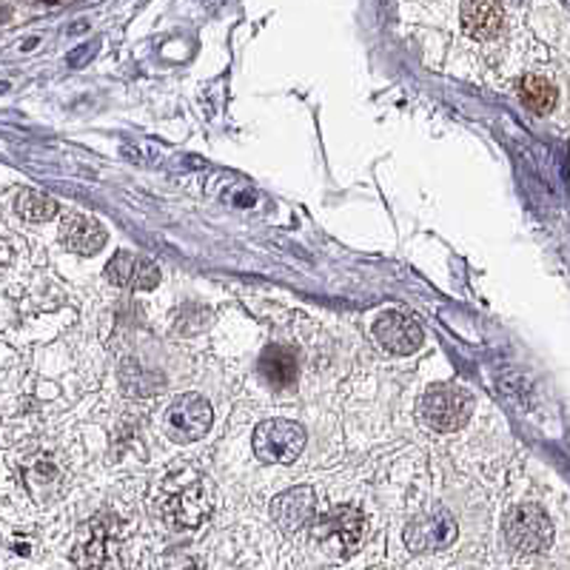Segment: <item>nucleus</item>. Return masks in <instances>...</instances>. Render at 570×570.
<instances>
[{
	"mask_svg": "<svg viewBox=\"0 0 570 570\" xmlns=\"http://www.w3.org/2000/svg\"><path fill=\"white\" fill-rule=\"evenodd\" d=\"M9 243H7V237H3V234H0V266H3V263H9Z\"/></svg>",
	"mask_w": 570,
	"mask_h": 570,
	"instance_id": "nucleus-17",
	"label": "nucleus"
},
{
	"mask_svg": "<svg viewBox=\"0 0 570 570\" xmlns=\"http://www.w3.org/2000/svg\"><path fill=\"white\" fill-rule=\"evenodd\" d=\"M27 480H29V488H32L35 493H40V491H43V485H55V488H58L60 476H58V468L46 462V465H35L32 473H29Z\"/></svg>",
	"mask_w": 570,
	"mask_h": 570,
	"instance_id": "nucleus-16",
	"label": "nucleus"
},
{
	"mask_svg": "<svg viewBox=\"0 0 570 570\" xmlns=\"http://www.w3.org/2000/svg\"><path fill=\"white\" fill-rule=\"evenodd\" d=\"M60 243H63L69 252L83 254L91 257L106 246V228L100 226L95 217H86V214H71L66 217L63 226H60Z\"/></svg>",
	"mask_w": 570,
	"mask_h": 570,
	"instance_id": "nucleus-11",
	"label": "nucleus"
},
{
	"mask_svg": "<svg viewBox=\"0 0 570 570\" xmlns=\"http://www.w3.org/2000/svg\"><path fill=\"white\" fill-rule=\"evenodd\" d=\"M259 371L266 376L274 389H288L297 380V360H294L292 348L285 345H268L259 356Z\"/></svg>",
	"mask_w": 570,
	"mask_h": 570,
	"instance_id": "nucleus-13",
	"label": "nucleus"
},
{
	"mask_svg": "<svg viewBox=\"0 0 570 570\" xmlns=\"http://www.w3.org/2000/svg\"><path fill=\"white\" fill-rule=\"evenodd\" d=\"M505 539L519 553H542L553 542V525L539 505H517L505 519Z\"/></svg>",
	"mask_w": 570,
	"mask_h": 570,
	"instance_id": "nucleus-5",
	"label": "nucleus"
},
{
	"mask_svg": "<svg viewBox=\"0 0 570 570\" xmlns=\"http://www.w3.org/2000/svg\"><path fill=\"white\" fill-rule=\"evenodd\" d=\"M562 3H564V7H568V9H570V0H562Z\"/></svg>",
	"mask_w": 570,
	"mask_h": 570,
	"instance_id": "nucleus-20",
	"label": "nucleus"
},
{
	"mask_svg": "<svg viewBox=\"0 0 570 570\" xmlns=\"http://www.w3.org/2000/svg\"><path fill=\"white\" fill-rule=\"evenodd\" d=\"M456 539V522L451 513L434 511L428 517L414 519L409 528H405V544H409L414 553H434L445 551L448 544Z\"/></svg>",
	"mask_w": 570,
	"mask_h": 570,
	"instance_id": "nucleus-7",
	"label": "nucleus"
},
{
	"mask_svg": "<svg viewBox=\"0 0 570 570\" xmlns=\"http://www.w3.org/2000/svg\"><path fill=\"white\" fill-rule=\"evenodd\" d=\"M305 428L292 420H266L254 431V454L268 465H292L305 448Z\"/></svg>",
	"mask_w": 570,
	"mask_h": 570,
	"instance_id": "nucleus-3",
	"label": "nucleus"
},
{
	"mask_svg": "<svg viewBox=\"0 0 570 570\" xmlns=\"http://www.w3.org/2000/svg\"><path fill=\"white\" fill-rule=\"evenodd\" d=\"M14 208H18L20 217L29 223H46V220H52L55 214H58V203H55L49 195H43V191H35V188H23V191H18V197H14Z\"/></svg>",
	"mask_w": 570,
	"mask_h": 570,
	"instance_id": "nucleus-15",
	"label": "nucleus"
},
{
	"mask_svg": "<svg viewBox=\"0 0 570 570\" xmlns=\"http://www.w3.org/2000/svg\"><path fill=\"white\" fill-rule=\"evenodd\" d=\"M314 539L331 557H351L360 548V539H363V513L356 511L354 505L334 508L314 525Z\"/></svg>",
	"mask_w": 570,
	"mask_h": 570,
	"instance_id": "nucleus-4",
	"label": "nucleus"
},
{
	"mask_svg": "<svg viewBox=\"0 0 570 570\" xmlns=\"http://www.w3.org/2000/svg\"><path fill=\"white\" fill-rule=\"evenodd\" d=\"M519 98L537 115H544L557 106V89H553L551 80L539 78V75H525L519 80Z\"/></svg>",
	"mask_w": 570,
	"mask_h": 570,
	"instance_id": "nucleus-14",
	"label": "nucleus"
},
{
	"mask_svg": "<svg viewBox=\"0 0 570 570\" xmlns=\"http://www.w3.org/2000/svg\"><path fill=\"white\" fill-rule=\"evenodd\" d=\"M106 277H109V283L120 285V288H135V292H151L160 283V272H157L155 263L129 252H117L111 257Z\"/></svg>",
	"mask_w": 570,
	"mask_h": 570,
	"instance_id": "nucleus-10",
	"label": "nucleus"
},
{
	"mask_svg": "<svg viewBox=\"0 0 570 570\" xmlns=\"http://www.w3.org/2000/svg\"><path fill=\"white\" fill-rule=\"evenodd\" d=\"M157 511L171 528H200L214 511V485L197 471H171L157 493Z\"/></svg>",
	"mask_w": 570,
	"mask_h": 570,
	"instance_id": "nucleus-1",
	"label": "nucleus"
},
{
	"mask_svg": "<svg viewBox=\"0 0 570 570\" xmlns=\"http://www.w3.org/2000/svg\"><path fill=\"white\" fill-rule=\"evenodd\" d=\"M212 405L200 394H180L166 411V428L177 442H197L212 428Z\"/></svg>",
	"mask_w": 570,
	"mask_h": 570,
	"instance_id": "nucleus-6",
	"label": "nucleus"
},
{
	"mask_svg": "<svg viewBox=\"0 0 570 570\" xmlns=\"http://www.w3.org/2000/svg\"><path fill=\"white\" fill-rule=\"evenodd\" d=\"M462 29L473 40H491L502 29V7L499 0H468L462 9Z\"/></svg>",
	"mask_w": 570,
	"mask_h": 570,
	"instance_id": "nucleus-12",
	"label": "nucleus"
},
{
	"mask_svg": "<svg viewBox=\"0 0 570 570\" xmlns=\"http://www.w3.org/2000/svg\"><path fill=\"white\" fill-rule=\"evenodd\" d=\"M473 414V396L460 385H434L420 402V416L436 434H451L465 428Z\"/></svg>",
	"mask_w": 570,
	"mask_h": 570,
	"instance_id": "nucleus-2",
	"label": "nucleus"
},
{
	"mask_svg": "<svg viewBox=\"0 0 570 570\" xmlns=\"http://www.w3.org/2000/svg\"><path fill=\"white\" fill-rule=\"evenodd\" d=\"M374 337L385 351H391L396 356H405L420 348L425 334H422L420 323L414 317L402 312H389L374 323Z\"/></svg>",
	"mask_w": 570,
	"mask_h": 570,
	"instance_id": "nucleus-8",
	"label": "nucleus"
},
{
	"mask_svg": "<svg viewBox=\"0 0 570 570\" xmlns=\"http://www.w3.org/2000/svg\"><path fill=\"white\" fill-rule=\"evenodd\" d=\"M40 3H58V0H40Z\"/></svg>",
	"mask_w": 570,
	"mask_h": 570,
	"instance_id": "nucleus-19",
	"label": "nucleus"
},
{
	"mask_svg": "<svg viewBox=\"0 0 570 570\" xmlns=\"http://www.w3.org/2000/svg\"><path fill=\"white\" fill-rule=\"evenodd\" d=\"M7 14H9L7 9H0V20H7Z\"/></svg>",
	"mask_w": 570,
	"mask_h": 570,
	"instance_id": "nucleus-18",
	"label": "nucleus"
},
{
	"mask_svg": "<svg viewBox=\"0 0 570 570\" xmlns=\"http://www.w3.org/2000/svg\"><path fill=\"white\" fill-rule=\"evenodd\" d=\"M314 511H317V499H314V491L308 485L292 488V491L279 493L272 502L274 522H277V528H283L285 533L303 531V528L314 519Z\"/></svg>",
	"mask_w": 570,
	"mask_h": 570,
	"instance_id": "nucleus-9",
	"label": "nucleus"
}]
</instances>
